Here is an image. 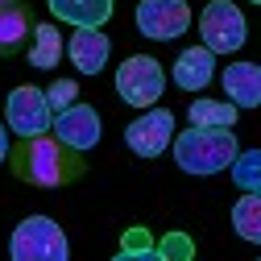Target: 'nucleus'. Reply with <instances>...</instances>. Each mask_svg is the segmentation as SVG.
I'll return each instance as SVG.
<instances>
[{"label":"nucleus","mask_w":261,"mask_h":261,"mask_svg":"<svg viewBox=\"0 0 261 261\" xmlns=\"http://www.w3.org/2000/svg\"><path fill=\"white\" fill-rule=\"evenodd\" d=\"M9 170L29 187H71L87 174L83 153L46 133L21 137L17 145H9Z\"/></svg>","instance_id":"1"},{"label":"nucleus","mask_w":261,"mask_h":261,"mask_svg":"<svg viewBox=\"0 0 261 261\" xmlns=\"http://www.w3.org/2000/svg\"><path fill=\"white\" fill-rule=\"evenodd\" d=\"M241 153L232 128H212V124H191L187 133H174V162L187 174H216L228 170V162Z\"/></svg>","instance_id":"2"},{"label":"nucleus","mask_w":261,"mask_h":261,"mask_svg":"<svg viewBox=\"0 0 261 261\" xmlns=\"http://www.w3.org/2000/svg\"><path fill=\"white\" fill-rule=\"evenodd\" d=\"M9 253H13V261H67L71 241L50 216H29L13 228Z\"/></svg>","instance_id":"3"},{"label":"nucleus","mask_w":261,"mask_h":261,"mask_svg":"<svg viewBox=\"0 0 261 261\" xmlns=\"http://www.w3.org/2000/svg\"><path fill=\"white\" fill-rule=\"evenodd\" d=\"M162 87H166V75H162V62L149 54H133L120 62L116 71V95L133 108H149L162 100Z\"/></svg>","instance_id":"4"},{"label":"nucleus","mask_w":261,"mask_h":261,"mask_svg":"<svg viewBox=\"0 0 261 261\" xmlns=\"http://www.w3.org/2000/svg\"><path fill=\"white\" fill-rule=\"evenodd\" d=\"M199 38L212 54H237L245 42H249V25H245V13L228 0H212L199 17Z\"/></svg>","instance_id":"5"},{"label":"nucleus","mask_w":261,"mask_h":261,"mask_svg":"<svg viewBox=\"0 0 261 261\" xmlns=\"http://www.w3.org/2000/svg\"><path fill=\"white\" fill-rule=\"evenodd\" d=\"M5 120H9V133H17V137L46 133L50 120H54V112L46 104V91L29 87V83L25 87H13L9 91V104H5Z\"/></svg>","instance_id":"6"},{"label":"nucleus","mask_w":261,"mask_h":261,"mask_svg":"<svg viewBox=\"0 0 261 261\" xmlns=\"http://www.w3.org/2000/svg\"><path fill=\"white\" fill-rule=\"evenodd\" d=\"M170 141H174V112H170V108H149L145 116H137L133 124L124 128V145L133 149L137 158L166 153Z\"/></svg>","instance_id":"7"},{"label":"nucleus","mask_w":261,"mask_h":261,"mask_svg":"<svg viewBox=\"0 0 261 261\" xmlns=\"http://www.w3.org/2000/svg\"><path fill=\"white\" fill-rule=\"evenodd\" d=\"M187 25H191L187 0H141L137 5V29L153 42H170L187 34Z\"/></svg>","instance_id":"8"},{"label":"nucleus","mask_w":261,"mask_h":261,"mask_svg":"<svg viewBox=\"0 0 261 261\" xmlns=\"http://www.w3.org/2000/svg\"><path fill=\"white\" fill-rule=\"evenodd\" d=\"M50 128H54V137L62 145H71V149L83 153V149H91L95 141H100V112H95L91 104H71V108L54 112Z\"/></svg>","instance_id":"9"},{"label":"nucleus","mask_w":261,"mask_h":261,"mask_svg":"<svg viewBox=\"0 0 261 261\" xmlns=\"http://www.w3.org/2000/svg\"><path fill=\"white\" fill-rule=\"evenodd\" d=\"M71 67L83 71V75H100L104 62L112 54V42L104 38V29H75L71 34Z\"/></svg>","instance_id":"10"},{"label":"nucleus","mask_w":261,"mask_h":261,"mask_svg":"<svg viewBox=\"0 0 261 261\" xmlns=\"http://www.w3.org/2000/svg\"><path fill=\"white\" fill-rule=\"evenodd\" d=\"M212 75H216V54L207 46H187L174 62V83L182 91H203L212 83Z\"/></svg>","instance_id":"11"},{"label":"nucleus","mask_w":261,"mask_h":261,"mask_svg":"<svg viewBox=\"0 0 261 261\" xmlns=\"http://www.w3.org/2000/svg\"><path fill=\"white\" fill-rule=\"evenodd\" d=\"M50 13L75 29H100L112 17V0H50Z\"/></svg>","instance_id":"12"},{"label":"nucleus","mask_w":261,"mask_h":261,"mask_svg":"<svg viewBox=\"0 0 261 261\" xmlns=\"http://www.w3.org/2000/svg\"><path fill=\"white\" fill-rule=\"evenodd\" d=\"M224 91L237 100V108H257V100H261V67L257 62H232V67H224Z\"/></svg>","instance_id":"13"},{"label":"nucleus","mask_w":261,"mask_h":261,"mask_svg":"<svg viewBox=\"0 0 261 261\" xmlns=\"http://www.w3.org/2000/svg\"><path fill=\"white\" fill-rule=\"evenodd\" d=\"M58 58H62V34L54 25H38L29 34V62L38 71H50V67H58Z\"/></svg>","instance_id":"14"},{"label":"nucleus","mask_w":261,"mask_h":261,"mask_svg":"<svg viewBox=\"0 0 261 261\" xmlns=\"http://www.w3.org/2000/svg\"><path fill=\"white\" fill-rule=\"evenodd\" d=\"M29 34H34V29H29V13L21 5L0 9V54H17Z\"/></svg>","instance_id":"15"},{"label":"nucleus","mask_w":261,"mask_h":261,"mask_svg":"<svg viewBox=\"0 0 261 261\" xmlns=\"http://www.w3.org/2000/svg\"><path fill=\"white\" fill-rule=\"evenodd\" d=\"M232 228L249 245L261 241V199H257V191H245V199L232 203Z\"/></svg>","instance_id":"16"},{"label":"nucleus","mask_w":261,"mask_h":261,"mask_svg":"<svg viewBox=\"0 0 261 261\" xmlns=\"http://www.w3.org/2000/svg\"><path fill=\"white\" fill-rule=\"evenodd\" d=\"M191 124L232 128V124H237V104H220V100H195V104H191Z\"/></svg>","instance_id":"17"},{"label":"nucleus","mask_w":261,"mask_h":261,"mask_svg":"<svg viewBox=\"0 0 261 261\" xmlns=\"http://www.w3.org/2000/svg\"><path fill=\"white\" fill-rule=\"evenodd\" d=\"M228 166H232V178H237L241 191H257L261 187V153L257 149H241Z\"/></svg>","instance_id":"18"},{"label":"nucleus","mask_w":261,"mask_h":261,"mask_svg":"<svg viewBox=\"0 0 261 261\" xmlns=\"http://www.w3.org/2000/svg\"><path fill=\"white\" fill-rule=\"evenodd\" d=\"M195 257V245L187 232H166L162 245H153V261H191Z\"/></svg>","instance_id":"19"},{"label":"nucleus","mask_w":261,"mask_h":261,"mask_svg":"<svg viewBox=\"0 0 261 261\" xmlns=\"http://www.w3.org/2000/svg\"><path fill=\"white\" fill-rule=\"evenodd\" d=\"M128 257H149L153 261V245H149V232L145 228H128L120 249H116V261H128Z\"/></svg>","instance_id":"20"},{"label":"nucleus","mask_w":261,"mask_h":261,"mask_svg":"<svg viewBox=\"0 0 261 261\" xmlns=\"http://www.w3.org/2000/svg\"><path fill=\"white\" fill-rule=\"evenodd\" d=\"M75 100H79V83H75V79H54V83L46 87V104H50V112L71 108Z\"/></svg>","instance_id":"21"},{"label":"nucleus","mask_w":261,"mask_h":261,"mask_svg":"<svg viewBox=\"0 0 261 261\" xmlns=\"http://www.w3.org/2000/svg\"><path fill=\"white\" fill-rule=\"evenodd\" d=\"M9 162V137H5V124H0V166Z\"/></svg>","instance_id":"22"},{"label":"nucleus","mask_w":261,"mask_h":261,"mask_svg":"<svg viewBox=\"0 0 261 261\" xmlns=\"http://www.w3.org/2000/svg\"><path fill=\"white\" fill-rule=\"evenodd\" d=\"M9 5H21V0H0V9H9Z\"/></svg>","instance_id":"23"},{"label":"nucleus","mask_w":261,"mask_h":261,"mask_svg":"<svg viewBox=\"0 0 261 261\" xmlns=\"http://www.w3.org/2000/svg\"><path fill=\"white\" fill-rule=\"evenodd\" d=\"M253 5H257V0H253Z\"/></svg>","instance_id":"24"}]
</instances>
